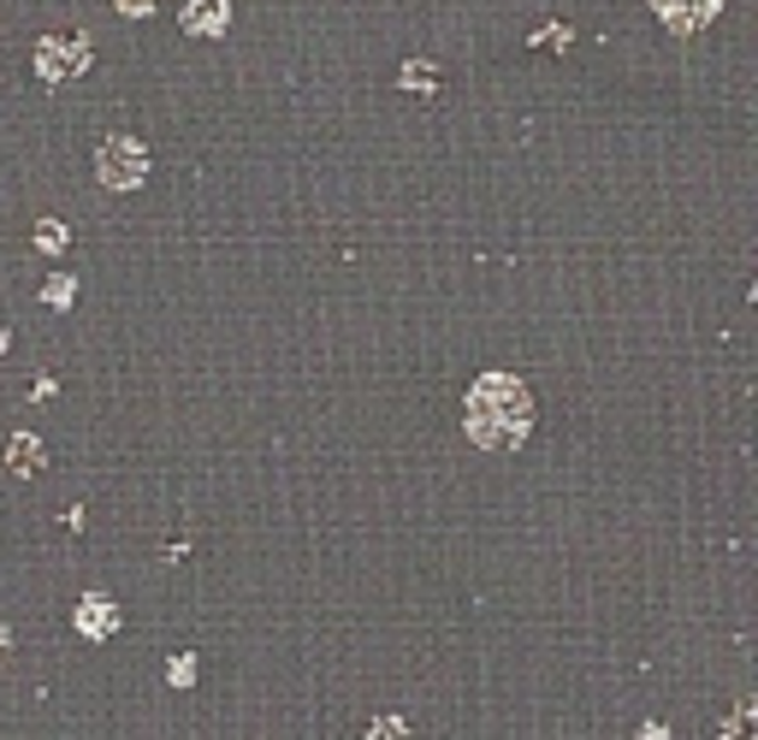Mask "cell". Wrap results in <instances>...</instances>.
Masks as SVG:
<instances>
[{
	"label": "cell",
	"instance_id": "obj_8",
	"mask_svg": "<svg viewBox=\"0 0 758 740\" xmlns=\"http://www.w3.org/2000/svg\"><path fill=\"white\" fill-rule=\"evenodd\" d=\"M752 722H758V705L740 693V699H729V711H723L717 740H752Z\"/></svg>",
	"mask_w": 758,
	"mask_h": 740
},
{
	"label": "cell",
	"instance_id": "obj_11",
	"mask_svg": "<svg viewBox=\"0 0 758 740\" xmlns=\"http://www.w3.org/2000/svg\"><path fill=\"white\" fill-rule=\"evenodd\" d=\"M368 740H409V722L403 717H373L368 722Z\"/></svg>",
	"mask_w": 758,
	"mask_h": 740
},
{
	"label": "cell",
	"instance_id": "obj_18",
	"mask_svg": "<svg viewBox=\"0 0 758 740\" xmlns=\"http://www.w3.org/2000/svg\"><path fill=\"white\" fill-rule=\"evenodd\" d=\"M7 343H12V338H7V326H0V350H7Z\"/></svg>",
	"mask_w": 758,
	"mask_h": 740
},
{
	"label": "cell",
	"instance_id": "obj_10",
	"mask_svg": "<svg viewBox=\"0 0 758 740\" xmlns=\"http://www.w3.org/2000/svg\"><path fill=\"white\" fill-rule=\"evenodd\" d=\"M72 297H78V279H72V273H54V279L42 285V302H48V308H72Z\"/></svg>",
	"mask_w": 758,
	"mask_h": 740
},
{
	"label": "cell",
	"instance_id": "obj_17",
	"mask_svg": "<svg viewBox=\"0 0 758 740\" xmlns=\"http://www.w3.org/2000/svg\"><path fill=\"white\" fill-rule=\"evenodd\" d=\"M7 646H12V640H7V628H0V658H7Z\"/></svg>",
	"mask_w": 758,
	"mask_h": 740
},
{
	"label": "cell",
	"instance_id": "obj_4",
	"mask_svg": "<svg viewBox=\"0 0 758 740\" xmlns=\"http://www.w3.org/2000/svg\"><path fill=\"white\" fill-rule=\"evenodd\" d=\"M72 623H78L83 640H113V634H119V605H113L107 593H83L78 610H72Z\"/></svg>",
	"mask_w": 758,
	"mask_h": 740
},
{
	"label": "cell",
	"instance_id": "obj_16",
	"mask_svg": "<svg viewBox=\"0 0 758 740\" xmlns=\"http://www.w3.org/2000/svg\"><path fill=\"white\" fill-rule=\"evenodd\" d=\"M641 740H669V729H664V722H646V729H641Z\"/></svg>",
	"mask_w": 758,
	"mask_h": 740
},
{
	"label": "cell",
	"instance_id": "obj_3",
	"mask_svg": "<svg viewBox=\"0 0 758 740\" xmlns=\"http://www.w3.org/2000/svg\"><path fill=\"white\" fill-rule=\"evenodd\" d=\"M90 60H95V48H90V37H83V30H54V37L37 42V78H48V83L78 78Z\"/></svg>",
	"mask_w": 758,
	"mask_h": 740
},
{
	"label": "cell",
	"instance_id": "obj_6",
	"mask_svg": "<svg viewBox=\"0 0 758 740\" xmlns=\"http://www.w3.org/2000/svg\"><path fill=\"white\" fill-rule=\"evenodd\" d=\"M7 469L19 474V480L42 474V469H48V444H42L37 433H12V444H7Z\"/></svg>",
	"mask_w": 758,
	"mask_h": 740
},
{
	"label": "cell",
	"instance_id": "obj_1",
	"mask_svg": "<svg viewBox=\"0 0 758 740\" xmlns=\"http://www.w3.org/2000/svg\"><path fill=\"white\" fill-rule=\"evenodd\" d=\"M462 426L486 451H510L533 433V391L515 373H480L462 398Z\"/></svg>",
	"mask_w": 758,
	"mask_h": 740
},
{
	"label": "cell",
	"instance_id": "obj_12",
	"mask_svg": "<svg viewBox=\"0 0 758 740\" xmlns=\"http://www.w3.org/2000/svg\"><path fill=\"white\" fill-rule=\"evenodd\" d=\"M403 90H439V72L427 60H409V72H403Z\"/></svg>",
	"mask_w": 758,
	"mask_h": 740
},
{
	"label": "cell",
	"instance_id": "obj_5",
	"mask_svg": "<svg viewBox=\"0 0 758 740\" xmlns=\"http://www.w3.org/2000/svg\"><path fill=\"white\" fill-rule=\"evenodd\" d=\"M652 12H658L669 30H699L723 12V0H652Z\"/></svg>",
	"mask_w": 758,
	"mask_h": 740
},
{
	"label": "cell",
	"instance_id": "obj_2",
	"mask_svg": "<svg viewBox=\"0 0 758 740\" xmlns=\"http://www.w3.org/2000/svg\"><path fill=\"white\" fill-rule=\"evenodd\" d=\"M95 178L107 184V191H136V184L148 178V148L136 143V136L113 131L107 143H101V154H95Z\"/></svg>",
	"mask_w": 758,
	"mask_h": 740
},
{
	"label": "cell",
	"instance_id": "obj_7",
	"mask_svg": "<svg viewBox=\"0 0 758 740\" xmlns=\"http://www.w3.org/2000/svg\"><path fill=\"white\" fill-rule=\"evenodd\" d=\"M226 19H232L226 0H184V30H190V37H219Z\"/></svg>",
	"mask_w": 758,
	"mask_h": 740
},
{
	"label": "cell",
	"instance_id": "obj_14",
	"mask_svg": "<svg viewBox=\"0 0 758 740\" xmlns=\"http://www.w3.org/2000/svg\"><path fill=\"white\" fill-rule=\"evenodd\" d=\"M119 12H125V19H148L154 0H119Z\"/></svg>",
	"mask_w": 758,
	"mask_h": 740
},
{
	"label": "cell",
	"instance_id": "obj_9",
	"mask_svg": "<svg viewBox=\"0 0 758 740\" xmlns=\"http://www.w3.org/2000/svg\"><path fill=\"white\" fill-rule=\"evenodd\" d=\"M30 237H37V249H42V255H60L65 244H72V232H65L60 219H37V232H30Z\"/></svg>",
	"mask_w": 758,
	"mask_h": 740
},
{
	"label": "cell",
	"instance_id": "obj_13",
	"mask_svg": "<svg viewBox=\"0 0 758 740\" xmlns=\"http://www.w3.org/2000/svg\"><path fill=\"white\" fill-rule=\"evenodd\" d=\"M166 681H172V687H190V681H196V658L172 651V658H166Z\"/></svg>",
	"mask_w": 758,
	"mask_h": 740
},
{
	"label": "cell",
	"instance_id": "obj_15",
	"mask_svg": "<svg viewBox=\"0 0 758 740\" xmlns=\"http://www.w3.org/2000/svg\"><path fill=\"white\" fill-rule=\"evenodd\" d=\"M533 42H540V48H563V42H568V30H563V24H551V30H540Z\"/></svg>",
	"mask_w": 758,
	"mask_h": 740
}]
</instances>
